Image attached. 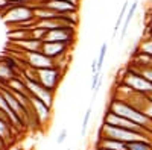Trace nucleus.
<instances>
[{
	"label": "nucleus",
	"mask_w": 152,
	"mask_h": 150,
	"mask_svg": "<svg viewBox=\"0 0 152 150\" xmlns=\"http://www.w3.org/2000/svg\"><path fill=\"white\" fill-rule=\"evenodd\" d=\"M107 109L111 111V112H114V114L120 115V117H125V118H128V120H131V121H134L137 124H140V126H143L149 132H152V118H149L146 114H143L142 111L132 108L131 105L122 102V100L113 97L111 102L108 103V108Z\"/></svg>",
	"instance_id": "1"
},
{
	"label": "nucleus",
	"mask_w": 152,
	"mask_h": 150,
	"mask_svg": "<svg viewBox=\"0 0 152 150\" xmlns=\"http://www.w3.org/2000/svg\"><path fill=\"white\" fill-rule=\"evenodd\" d=\"M99 138H110V140H117L122 143H135V141H148L152 143V135H145V133H138L134 130L128 129H122V128H114L110 124H104L99 129Z\"/></svg>",
	"instance_id": "2"
},
{
	"label": "nucleus",
	"mask_w": 152,
	"mask_h": 150,
	"mask_svg": "<svg viewBox=\"0 0 152 150\" xmlns=\"http://www.w3.org/2000/svg\"><path fill=\"white\" fill-rule=\"evenodd\" d=\"M34 5H35V2L29 3V5H14L9 2V6L2 14V18L8 26H14V24H20L23 21L35 20Z\"/></svg>",
	"instance_id": "3"
},
{
	"label": "nucleus",
	"mask_w": 152,
	"mask_h": 150,
	"mask_svg": "<svg viewBox=\"0 0 152 150\" xmlns=\"http://www.w3.org/2000/svg\"><path fill=\"white\" fill-rule=\"evenodd\" d=\"M122 85L128 86L132 91L135 93H140V94H145V96H149L152 93V83L148 82L142 74H138L137 71H134L132 68L126 67L122 73V78H120V82Z\"/></svg>",
	"instance_id": "4"
},
{
	"label": "nucleus",
	"mask_w": 152,
	"mask_h": 150,
	"mask_svg": "<svg viewBox=\"0 0 152 150\" xmlns=\"http://www.w3.org/2000/svg\"><path fill=\"white\" fill-rule=\"evenodd\" d=\"M66 71H62L61 68H44V70H34L35 80L38 83H41L44 88L50 91H56L58 85L64 76Z\"/></svg>",
	"instance_id": "5"
},
{
	"label": "nucleus",
	"mask_w": 152,
	"mask_h": 150,
	"mask_svg": "<svg viewBox=\"0 0 152 150\" xmlns=\"http://www.w3.org/2000/svg\"><path fill=\"white\" fill-rule=\"evenodd\" d=\"M104 124H110V126H114V128H122V129H128V130H134V132H138V133H145V135H152V132H149L148 129H145L143 126L137 124L125 117H120L117 114H114L111 111H105V115H104Z\"/></svg>",
	"instance_id": "6"
},
{
	"label": "nucleus",
	"mask_w": 152,
	"mask_h": 150,
	"mask_svg": "<svg viewBox=\"0 0 152 150\" xmlns=\"http://www.w3.org/2000/svg\"><path fill=\"white\" fill-rule=\"evenodd\" d=\"M24 79V78H23ZM24 82H26V86H28V91L32 97L41 100L43 103H46L47 106L53 108V102H55V91H50L47 88H44V86L41 83H38L37 80H31V79H24Z\"/></svg>",
	"instance_id": "7"
},
{
	"label": "nucleus",
	"mask_w": 152,
	"mask_h": 150,
	"mask_svg": "<svg viewBox=\"0 0 152 150\" xmlns=\"http://www.w3.org/2000/svg\"><path fill=\"white\" fill-rule=\"evenodd\" d=\"M76 40V29H53L47 30L43 43H64L72 46Z\"/></svg>",
	"instance_id": "8"
},
{
	"label": "nucleus",
	"mask_w": 152,
	"mask_h": 150,
	"mask_svg": "<svg viewBox=\"0 0 152 150\" xmlns=\"http://www.w3.org/2000/svg\"><path fill=\"white\" fill-rule=\"evenodd\" d=\"M70 49H72V46L64 44V43H43L41 53H44L46 56H49V58H52L53 61L59 62L61 59L69 58Z\"/></svg>",
	"instance_id": "9"
},
{
	"label": "nucleus",
	"mask_w": 152,
	"mask_h": 150,
	"mask_svg": "<svg viewBox=\"0 0 152 150\" xmlns=\"http://www.w3.org/2000/svg\"><path fill=\"white\" fill-rule=\"evenodd\" d=\"M15 62H17V59H14V58L0 59V85H6L11 79L20 76L21 67L14 65Z\"/></svg>",
	"instance_id": "10"
},
{
	"label": "nucleus",
	"mask_w": 152,
	"mask_h": 150,
	"mask_svg": "<svg viewBox=\"0 0 152 150\" xmlns=\"http://www.w3.org/2000/svg\"><path fill=\"white\" fill-rule=\"evenodd\" d=\"M31 105H32V114L35 115L40 126H44L52 120V108L50 106H47L41 100H38L32 96H31Z\"/></svg>",
	"instance_id": "11"
},
{
	"label": "nucleus",
	"mask_w": 152,
	"mask_h": 150,
	"mask_svg": "<svg viewBox=\"0 0 152 150\" xmlns=\"http://www.w3.org/2000/svg\"><path fill=\"white\" fill-rule=\"evenodd\" d=\"M15 129L12 128V124L9 123V120L6 118V115L3 112H0V138L3 140V143L6 144V147L9 146V143H12L15 135Z\"/></svg>",
	"instance_id": "12"
},
{
	"label": "nucleus",
	"mask_w": 152,
	"mask_h": 150,
	"mask_svg": "<svg viewBox=\"0 0 152 150\" xmlns=\"http://www.w3.org/2000/svg\"><path fill=\"white\" fill-rule=\"evenodd\" d=\"M11 47L23 50V52H41L43 49V41H38V40H23V41H15V43H11Z\"/></svg>",
	"instance_id": "13"
},
{
	"label": "nucleus",
	"mask_w": 152,
	"mask_h": 150,
	"mask_svg": "<svg viewBox=\"0 0 152 150\" xmlns=\"http://www.w3.org/2000/svg\"><path fill=\"white\" fill-rule=\"evenodd\" d=\"M97 149H105V150H128V144L117 141V140H110V138H97V143L94 144Z\"/></svg>",
	"instance_id": "14"
},
{
	"label": "nucleus",
	"mask_w": 152,
	"mask_h": 150,
	"mask_svg": "<svg viewBox=\"0 0 152 150\" xmlns=\"http://www.w3.org/2000/svg\"><path fill=\"white\" fill-rule=\"evenodd\" d=\"M137 6H138V2H132L131 8H128V12H126V17H125V21H123V29H122V32H120V38H122V40L126 36V32H128V28H129V23H131V20H132L134 15H135Z\"/></svg>",
	"instance_id": "15"
},
{
	"label": "nucleus",
	"mask_w": 152,
	"mask_h": 150,
	"mask_svg": "<svg viewBox=\"0 0 152 150\" xmlns=\"http://www.w3.org/2000/svg\"><path fill=\"white\" fill-rule=\"evenodd\" d=\"M128 67L132 68L134 71H137L138 74H142L148 82L152 83V65H134V64H129Z\"/></svg>",
	"instance_id": "16"
},
{
	"label": "nucleus",
	"mask_w": 152,
	"mask_h": 150,
	"mask_svg": "<svg viewBox=\"0 0 152 150\" xmlns=\"http://www.w3.org/2000/svg\"><path fill=\"white\" fill-rule=\"evenodd\" d=\"M135 52H140V53L152 56V36L151 35H148L145 40H142V43L138 44V47L135 49Z\"/></svg>",
	"instance_id": "17"
},
{
	"label": "nucleus",
	"mask_w": 152,
	"mask_h": 150,
	"mask_svg": "<svg viewBox=\"0 0 152 150\" xmlns=\"http://www.w3.org/2000/svg\"><path fill=\"white\" fill-rule=\"evenodd\" d=\"M128 2H125L123 5H122V9H120V14H119V17H117V21H116V26H114V29H113V36H116L117 33H119V29H120V24L125 21V17H126V12H128Z\"/></svg>",
	"instance_id": "18"
},
{
	"label": "nucleus",
	"mask_w": 152,
	"mask_h": 150,
	"mask_svg": "<svg viewBox=\"0 0 152 150\" xmlns=\"http://www.w3.org/2000/svg\"><path fill=\"white\" fill-rule=\"evenodd\" d=\"M128 150H152V143L148 141H135L128 144Z\"/></svg>",
	"instance_id": "19"
},
{
	"label": "nucleus",
	"mask_w": 152,
	"mask_h": 150,
	"mask_svg": "<svg viewBox=\"0 0 152 150\" xmlns=\"http://www.w3.org/2000/svg\"><path fill=\"white\" fill-rule=\"evenodd\" d=\"M107 50H108V44L104 43L102 46H100V50H99V58H97V73H100V70H102L104 61H105V56H107Z\"/></svg>",
	"instance_id": "20"
},
{
	"label": "nucleus",
	"mask_w": 152,
	"mask_h": 150,
	"mask_svg": "<svg viewBox=\"0 0 152 150\" xmlns=\"http://www.w3.org/2000/svg\"><path fill=\"white\" fill-rule=\"evenodd\" d=\"M90 117H91V108H88L84 114V120H82V130H81V136L85 135L87 128H88V123H90Z\"/></svg>",
	"instance_id": "21"
},
{
	"label": "nucleus",
	"mask_w": 152,
	"mask_h": 150,
	"mask_svg": "<svg viewBox=\"0 0 152 150\" xmlns=\"http://www.w3.org/2000/svg\"><path fill=\"white\" fill-rule=\"evenodd\" d=\"M66 138H67V129H62L59 132V135H58V138H56V143L58 144H62V143L66 141Z\"/></svg>",
	"instance_id": "22"
},
{
	"label": "nucleus",
	"mask_w": 152,
	"mask_h": 150,
	"mask_svg": "<svg viewBox=\"0 0 152 150\" xmlns=\"http://www.w3.org/2000/svg\"><path fill=\"white\" fill-rule=\"evenodd\" d=\"M8 6H9V0H0V15L8 9Z\"/></svg>",
	"instance_id": "23"
},
{
	"label": "nucleus",
	"mask_w": 152,
	"mask_h": 150,
	"mask_svg": "<svg viewBox=\"0 0 152 150\" xmlns=\"http://www.w3.org/2000/svg\"><path fill=\"white\" fill-rule=\"evenodd\" d=\"M91 71H93V74L97 73V59H93V62H91Z\"/></svg>",
	"instance_id": "24"
},
{
	"label": "nucleus",
	"mask_w": 152,
	"mask_h": 150,
	"mask_svg": "<svg viewBox=\"0 0 152 150\" xmlns=\"http://www.w3.org/2000/svg\"><path fill=\"white\" fill-rule=\"evenodd\" d=\"M6 149V144L3 143V140L2 138H0V150H5Z\"/></svg>",
	"instance_id": "25"
},
{
	"label": "nucleus",
	"mask_w": 152,
	"mask_h": 150,
	"mask_svg": "<svg viewBox=\"0 0 152 150\" xmlns=\"http://www.w3.org/2000/svg\"><path fill=\"white\" fill-rule=\"evenodd\" d=\"M94 150H105V149H97V147H94Z\"/></svg>",
	"instance_id": "26"
},
{
	"label": "nucleus",
	"mask_w": 152,
	"mask_h": 150,
	"mask_svg": "<svg viewBox=\"0 0 152 150\" xmlns=\"http://www.w3.org/2000/svg\"><path fill=\"white\" fill-rule=\"evenodd\" d=\"M151 18H152V11H151Z\"/></svg>",
	"instance_id": "27"
}]
</instances>
